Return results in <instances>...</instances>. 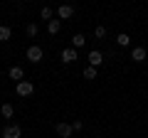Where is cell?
<instances>
[{
  "label": "cell",
  "mask_w": 148,
  "mask_h": 138,
  "mask_svg": "<svg viewBox=\"0 0 148 138\" xmlns=\"http://www.w3.org/2000/svg\"><path fill=\"white\" fill-rule=\"evenodd\" d=\"M42 57H45V52H42V47H40V44H30V47H27V52H25V59H27V62H32V64L42 62Z\"/></svg>",
  "instance_id": "6da1fadb"
},
{
  "label": "cell",
  "mask_w": 148,
  "mask_h": 138,
  "mask_svg": "<svg viewBox=\"0 0 148 138\" xmlns=\"http://www.w3.org/2000/svg\"><path fill=\"white\" fill-rule=\"evenodd\" d=\"M15 91H17V96H22V99H25V96H32L35 94V84H32V81H20V84L15 86Z\"/></svg>",
  "instance_id": "7a4b0ae2"
},
{
  "label": "cell",
  "mask_w": 148,
  "mask_h": 138,
  "mask_svg": "<svg viewBox=\"0 0 148 138\" xmlns=\"http://www.w3.org/2000/svg\"><path fill=\"white\" fill-rule=\"evenodd\" d=\"M3 138H22V128L17 123H8L3 128Z\"/></svg>",
  "instance_id": "3957f363"
},
{
  "label": "cell",
  "mask_w": 148,
  "mask_h": 138,
  "mask_svg": "<svg viewBox=\"0 0 148 138\" xmlns=\"http://www.w3.org/2000/svg\"><path fill=\"white\" fill-rule=\"evenodd\" d=\"M59 57H62V62H64V64H74L77 59H79V54H77V49H74V47H64Z\"/></svg>",
  "instance_id": "277c9868"
},
{
  "label": "cell",
  "mask_w": 148,
  "mask_h": 138,
  "mask_svg": "<svg viewBox=\"0 0 148 138\" xmlns=\"http://www.w3.org/2000/svg\"><path fill=\"white\" fill-rule=\"evenodd\" d=\"M54 131H57V136H59V138H69V136L74 133V128H72V123L62 121V123H57V126H54Z\"/></svg>",
  "instance_id": "5b68a950"
},
{
  "label": "cell",
  "mask_w": 148,
  "mask_h": 138,
  "mask_svg": "<svg viewBox=\"0 0 148 138\" xmlns=\"http://www.w3.org/2000/svg\"><path fill=\"white\" fill-rule=\"evenodd\" d=\"M86 59H89V67H94V69L104 64V54H101L99 49H91V52H89V57H86Z\"/></svg>",
  "instance_id": "8992f818"
},
{
  "label": "cell",
  "mask_w": 148,
  "mask_h": 138,
  "mask_svg": "<svg viewBox=\"0 0 148 138\" xmlns=\"http://www.w3.org/2000/svg\"><path fill=\"white\" fill-rule=\"evenodd\" d=\"M146 57H148L146 47H133L131 49V59H133V62H146Z\"/></svg>",
  "instance_id": "52a82bcc"
},
{
  "label": "cell",
  "mask_w": 148,
  "mask_h": 138,
  "mask_svg": "<svg viewBox=\"0 0 148 138\" xmlns=\"http://www.w3.org/2000/svg\"><path fill=\"white\" fill-rule=\"evenodd\" d=\"M57 15H59V20H69V17L74 15V8L72 5H59L57 8Z\"/></svg>",
  "instance_id": "ba28073f"
},
{
  "label": "cell",
  "mask_w": 148,
  "mask_h": 138,
  "mask_svg": "<svg viewBox=\"0 0 148 138\" xmlns=\"http://www.w3.org/2000/svg\"><path fill=\"white\" fill-rule=\"evenodd\" d=\"M8 77H10V79H15L17 84H20V81H25V79H22V77H25V72H22L20 67H10V72H8Z\"/></svg>",
  "instance_id": "9c48e42d"
},
{
  "label": "cell",
  "mask_w": 148,
  "mask_h": 138,
  "mask_svg": "<svg viewBox=\"0 0 148 138\" xmlns=\"http://www.w3.org/2000/svg\"><path fill=\"white\" fill-rule=\"evenodd\" d=\"M59 30H62V20H49L47 22V32L49 35H57Z\"/></svg>",
  "instance_id": "30bf717a"
},
{
  "label": "cell",
  "mask_w": 148,
  "mask_h": 138,
  "mask_svg": "<svg viewBox=\"0 0 148 138\" xmlns=\"http://www.w3.org/2000/svg\"><path fill=\"white\" fill-rule=\"evenodd\" d=\"M84 42H86V37H84V35H82V32H77V35H74V37H72V47H74V49L84 47Z\"/></svg>",
  "instance_id": "8fae6325"
},
{
  "label": "cell",
  "mask_w": 148,
  "mask_h": 138,
  "mask_svg": "<svg viewBox=\"0 0 148 138\" xmlns=\"http://www.w3.org/2000/svg\"><path fill=\"white\" fill-rule=\"evenodd\" d=\"M116 44L119 47H131V37H128L126 32H121V35H116Z\"/></svg>",
  "instance_id": "7c38bea8"
},
{
  "label": "cell",
  "mask_w": 148,
  "mask_h": 138,
  "mask_svg": "<svg viewBox=\"0 0 148 138\" xmlns=\"http://www.w3.org/2000/svg\"><path fill=\"white\" fill-rule=\"evenodd\" d=\"M0 113L5 118H12L15 116V106H12V104H3V106H0Z\"/></svg>",
  "instance_id": "4fadbf2b"
},
{
  "label": "cell",
  "mask_w": 148,
  "mask_h": 138,
  "mask_svg": "<svg viewBox=\"0 0 148 138\" xmlns=\"http://www.w3.org/2000/svg\"><path fill=\"white\" fill-rule=\"evenodd\" d=\"M10 37H12V30L8 25H0V42H8Z\"/></svg>",
  "instance_id": "5bb4252c"
},
{
  "label": "cell",
  "mask_w": 148,
  "mask_h": 138,
  "mask_svg": "<svg viewBox=\"0 0 148 138\" xmlns=\"http://www.w3.org/2000/svg\"><path fill=\"white\" fill-rule=\"evenodd\" d=\"M25 32H27V37H37V32H40V27H37L35 22H27V25H25Z\"/></svg>",
  "instance_id": "9a60e30c"
},
{
  "label": "cell",
  "mask_w": 148,
  "mask_h": 138,
  "mask_svg": "<svg viewBox=\"0 0 148 138\" xmlns=\"http://www.w3.org/2000/svg\"><path fill=\"white\" fill-rule=\"evenodd\" d=\"M40 17H42V20H52L54 10H52V8H42V10H40Z\"/></svg>",
  "instance_id": "2e32d148"
},
{
  "label": "cell",
  "mask_w": 148,
  "mask_h": 138,
  "mask_svg": "<svg viewBox=\"0 0 148 138\" xmlns=\"http://www.w3.org/2000/svg\"><path fill=\"white\" fill-rule=\"evenodd\" d=\"M84 79H96V69L94 67H84Z\"/></svg>",
  "instance_id": "e0dca14e"
},
{
  "label": "cell",
  "mask_w": 148,
  "mask_h": 138,
  "mask_svg": "<svg viewBox=\"0 0 148 138\" xmlns=\"http://www.w3.org/2000/svg\"><path fill=\"white\" fill-rule=\"evenodd\" d=\"M94 35H96L99 40H104V37H106V27H104V25H99V27L94 30Z\"/></svg>",
  "instance_id": "ac0fdd59"
},
{
  "label": "cell",
  "mask_w": 148,
  "mask_h": 138,
  "mask_svg": "<svg viewBox=\"0 0 148 138\" xmlns=\"http://www.w3.org/2000/svg\"><path fill=\"white\" fill-rule=\"evenodd\" d=\"M72 128H74V131H82V128H84V121H82V118H77V121H72Z\"/></svg>",
  "instance_id": "d6986e66"
},
{
  "label": "cell",
  "mask_w": 148,
  "mask_h": 138,
  "mask_svg": "<svg viewBox=\"0 0 148 138\" xmlns=\"http://www.w3.org/2000/svg\"><path fill=\"white\" fill-rule=\"evenodd\" d=\"M146 118H148V111H146Z\"/></svg>",
  "instance_id": "ffe728a7"
}]
</instances>
